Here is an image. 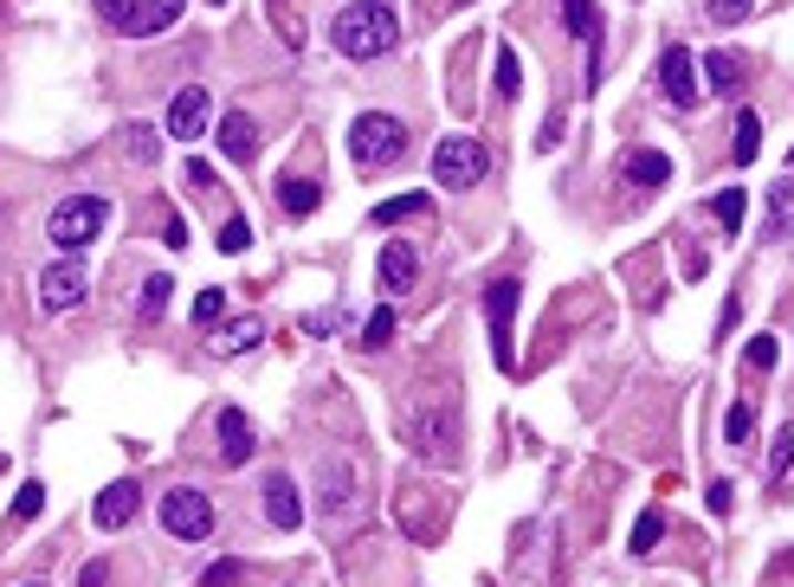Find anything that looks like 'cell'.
Instances as JSON below:
<instances>
[{
	"instance_id": "obj_1",
	"label": "cell",
	"mask_w": 794,
	"mask_h": 587,
	"mask_svg": "<svg viewBox=\"0 0 794 587\" xmlns=\"http://www.w3.org/2000/svg\"><path fill=\"white\" fill-rule=\"evenodd\" d=\"M330 39H337L342 59L369 65V59H388L401 45V20H394V0H349L337 20H330Z\"/></svg>"
},
{
	"instance_id": "obj_2",
	"label": "cell",
	"mask_w": 794,
	"mask_h": 587,
	"mask_svg": "<svg viewBox=\"0 0 794 587\" xmlns=\"http://www.w3.org/2000/svg\"><path fill=\"white\" fill-rule=\"evenodd\" d=\"M104 220H111V200H104V194H65V200L52 207V220H45V239L65 258H78L104 233Z\"/></svg>"
},
{
	"instance_id": "obj_3",
	"label": "cell",
	"mask_w": 794,
	"mask_h": 587,
	"mask_svg": "<svg viewBox=\"0 0 794 587\" xmlns=\"http://www.w3.org/2000/svg\"><path fill=\"white\" fill-rule=\"evenodd\" d=\"M401 148H408V123L388 111H362L349 123V155H355V168H388V162H401Z\"/></svg>"
},
{
	"instance_id": "obj_4",
	"label": "cell",
	"mask_w": 794,
	"mask_h": 587,
	"mask_svg": "<svg viewBox=\"0 0 794 587\" xmlns=\"http://www.w3.org/2000/svg\"><path fill=\"white\" fill-rule=\"evenodd\" d=\"M485 175H492V155H485L478 136H446V143L433 148V182L440 187L465 194V187H478Z\"/></svg>"
},
{
	"instance_id": "obj_5",
	"label": "cell",
	"mask_w": 794,
	"mask_h": 587,
	"mask_svg": "<svg viewBox=\"0 0 794 587\" xmlns=\"http://www.w3.org/2000/svg\"><path fill=\"white\" fill-rule=\"evenodd\" d=\"M162 529H168L175 543H207V536H214V497H207L200 484H175V491L162 497Z\"/></svg>"
},
{
	"instance_id": "obj_6",
	"label": "cell",
	"mask_w": 794,
	"mask_h": 587,
	"mask_svg": "<svg viewBox=\"0 0 794 587\" xmlns=\"http://www.w3.org/2000/svg\"><path fill=\"white\" fill-rule=\"evenodd\" d=\"M401 440L414 445L420 459L446 465V459H453V420H446V406H414V413H401Z\"/></svg>"
},
{
	"instance_id": "obj_7",
	"label": "cell",
	"mask_w": 794,
	"mask_h": 587,
	"mask_svg": "<svg viewBox=\"0 0 794 587\" xmlns=\"http://www.w3.org/2000/svg\"><path fill=\"white\" fill-rule=\"evenodd\" d=\"M214 130V91L207 84H182L175 104H168V136L175 143H200Z\"/></svg>"
},
{
	"instance_id": "obj_8",
	"label": "cell",
	"mask_w": 794,
	"mask_h": 587,
	"mask_svg": "<svg viewBox=\"0 0 794 587\" xmlns=\"http://www.w3.org/2000/svg\"><path fill=\"white\" fill-rule=\"evenodd\" d=\"M485 330H492V362L497 368H517V356H511V330H517V285H511V278H497L492 291H485Z\"/></svg>"
},
{
	"instance_id": "obj_9",
	"label": "cell",
	"mask_w": 794,
	"mask_h": 587,
	"mask_svg": "<svg viewBox=\"0 0 794 587\" xmlns=\"http://www.w3.org/2000/svg\"><path fill=\"white\" fill-rule=\"evenodd\" d=\"M91 291V278H84V265L78 258H59V265H45L39 271V303L52 310V317H65V310H78V297Z\"/></svg>"
},
{
	"instance_id": "obj_10",
	"label": "cell",
	"mask_w": 794,
	"mask_h": 587,
	"mask_svg": "<svg viewBox=\"0 0 794 587\" xmlns=\"http://www.w3.org/2000/svg\"><path fill=\"white\" fill-rule=\"evenodd\" d=\"M659 91H666V104H672V111H691V104L704 97L698 65H691V52H684V45H666V52H659Z\"/></svg>"
},
{
	"instance_id": "obj_11",
	"label": "cell",
	"mask_w": 794,
	"mask_h": 587,
	"mask_svg": "<svg viewBox=\"0 0 794 587\" xmlns=\"http://www.w3.org/2000/svg\"><path fill=\"white\" fill-rule=\"evenodd\" d=\"M375 278H381V297L394 303L401 291H414V278H420V253L408 246V239H394V246H381V265H375Z\"/></svg>"
},
{
	"instance_id": "obj_12",
	"label": "cell",
	"mask_w": 794,
	"mask_h": 587,
	"mask_svg": "<svg viewBox=\"0 0 794 587\" xmlns=\"http://www.w3.org/2000/svg\"><path fill=\"white\" fill-rule=\"evenodd\" d=\"M265 523H271V529H298L303 523V497H298V477L291 472L265 477Z\"/></svg>"
},
{
	"instance_id": "obj_13",
	"label": "cell",
	"mask_w": 794,
	"mask_h": 587,
	"mask_svg": "<svg viewBox=\"0 0 794 587\" xmlns=\"http://www.w3.org/2000/svg\"><path fill=\"white\" fill-rule=\"evenodd\" d=\"M214 143H220L227 162H252V155H259V123H252L246 111H227L220 123H214Z\"/></svg>"
},
{
	"instance_id": "obj_14",
	"label": "cell",
	"mask_w": 794,
	"mask_h": 587,
	"mask_svg": "<svg viewBox=\"0 0 794 587\" xmlns=\"http://www.w3.org/2000/svg\"><path fill=\"white\" fill-rule=\"evenodd\" d=\"M136 484L130 477H116V484H104L97 491V529H130V516H136Z\"/></svg>"
},
{
	"instance_id": "obj_15",
	"label": "cell",
	"mask_w": 794,
	"mask_h": 587,
	"mask_svg": "<svg viewBox=\"0 0 794 587\" xmlns=\"http://www.w3.org/2000/svg\"><path fill=\"white\" fill-rule=\"evenodd\" d=\"M620 175H627V187H666L672 182V155L666 148H633L620 162Z\"/></svg>"
},
{
	"instance_id": "obj_16",
	"label": "cell",
	"mask_w": 794,
	"mask_h": 587,
	"mask_svg": "<svg viewBox=\"0 0 794 587\" xmlns=\"http://www.w3.org/2000/svg\"><path fill=\"white\" fill-rule=\"evenodd\" d=\"M214 433H220V465H246V459H252V420H246L239 406L220 413V426H214Z\"/></svg>"
},
{
	"instance_id": "obj_17",
	"label": "cell",
	"mask_w": 794,
	"mask_h": 587,
	"mask_svg": "<svg viewBox=\"0 0 794 587\" xmlns=\"http://www.w3.org/2000/svg\"><path fill=\"white\" fill-rule=\"evenodd\" d=\"M182 7H188V0H136V13H130V33H136V39L168 33V27L182 20Z\"/></svg>"
},
{
	"instance_id": "obj_18",
	"label": "cell",
	"mask_w": 794,
	"mask_h": 587,
	"mask_svg": "<svg viewBox=\"0 0 794 587\" xmlns=\"http://www.w3.org/2000/svg\"><path fill=\"white\" fill-rule=\"evenodd\" d=\"M743 59L736 52H704V84H711V97H736L743 91Z\"/></svg>"
},
{
	"instance_id": "obj_19",
	"label": "cell",
	"mask_w": 794,
	"mask_h": 587,
	"mask_svg": "<svg viewBox=\"0 0 794 587\" xmlns=\"http://www.w3.org/2000/svg\"><path fill=\"white\" fill-rule=\"evenodd\" d=\"M259 342H265L259 317H233V323L214 330V356H246V349H259Z\"/></svg>"
},
{
	"instance_id": "obj_20",
	"label": "cell",
	"mask_w": 794,
	"mask_h": 587,
	"mask_svg": "<svg viewBox=\"0 0 794 587\" xmlns=\"http://www.w3.org/2000/svg\"><path fill=\"white\" fill-rule=\"evenodd\" d=\"M278 207H285L291 220H310V214L323 207V187H317V182H298V175H278Z\"/></svg>"
},
{
	"instance_id": "obj_21",
	"label": "cell",
	"mask_w": 794,
	"mask_h": 587,
	"mask_svg": "<svg viewBox=\"0 0 794 587\" xmlns=\"http://www.w3.org/2000/svg\"><path fill=\"white\" fill-rule=\"evenodd\" d=\"M794 226V182H775L769 187V226H762V246H782Z\"/></svg>"
},
{
	"instance_id": "obj_22",
	"label": "cell",
	"mask_w": 794,
	"mask_h": 587,
	"mask_svg": "<svg viewBox=\"0 0 794 587\" xmlns=\"http://www.w3.org/2000/svg\"><path fill=\"white\" fill-rule=\"evenodd\" d=\"M563 27H568V39H601V13H595V0H563Z\"/></svg>"
},
{
	"instance_id": "obj_23",
	"label": "cell",
	"mask_w": 794,
	"mask_h": 587,
	"mask_svg": "<svg viewBox=\"0 0 794 587\" xmlns=\"http://www.w3.org/2000/svg\"><path fill=\"white\" fill-rule=\"evenodd\" d=\"M756 148H762V116L756 111H736V148H730V155H736V168H750V162H756Z\"/></svg>"
},
{
	"instance_id": "obj_24",
	"label": "cell",
	"mask_w": 794,
	"mask_h": 587,
	"mask_svg": "<svg viewBox=\"0 0 794 587\" xmlns=\"http://www.w3.org/2000/svg\"><path fill=\"white\" fill-rule=\"evenodd\" d=\"M168 291H175V278H168V271H155L149 285H143V297H136V317H143V323H155V317L168 310Z\"/></svg>"
},
{
	"instance_id": "obj_25",
	"label": "cell",
	"mask_w": 794,
	"mask_h": 587,
	"mask_svg": "<svg viewBox=\"0 0 794 587\" xmlns=\"http://www.w3.org/2000/svg\"><path fill=\"white\" fill-rule=\"evenodd\" d=\"M794 472V420L788 426H775V452H769V484H788Z\"/></svg>"
},
{
	"instance_id": "obj_26",
	"label": "cell",
	"mask_w": 794,
	"mask_h": 587,
	"mask_svg": "<svg viewBox=\"0 0 794 587\" xmlns=\"http://www.w3.org/2000/svg\"><path fill=\"white\" fill-rule=\"evenodd\" d=\"M349 491H355V472H349L342 459H330V465H323V504L337 511V504H342V497H349Z\"/></svg>"
},
{
	"instance_id": "obj_27",
	"label": "cell",
	"mask_w": 794,
	"mask_h": 587,
	"mask_svg": "<svg viewBox=\"0 0 794 587\" xmlns=\"http://www.w3.org/2000/svg\"><path fill=\"white\" fill-rule=\"evenodd\" d=\"M394 342V303H381L375 317L362 323V349H388Z\"/></svg>"
},
{
	"instance_id": "obj_28",
	"label": "cell",
	"mask_w": 794,
	"mask_h": 587,
	"mask_svg": "<svg viewBox=\"0 0 794 587\" xmlns=\"http://www.w3.org/2000/svg\"><path fill=\"white\" fill-rule=\"evenodd\" d=\"M659 536H666V516L646 511L640 523H633V543H627V549H633V555H652V549H659Z\"/></svg>"
},
{
	"instance_id": "obj_29",
	"label": "cell",
	"mask_w": 794,
	"mask_h": 587,
	"mask_svg": "<svg viewBox=\"0 0 794 587\" xmlns=\"http://www.w3.org/2000/svg\"><path fill=\"white\" fill-rule=\"evenodd\" d=\"M497 91H504V97H517V84H524V59H517V52H511V45H497Z\"/></svg>"
},
{
	"instance_id": "obj_30",
	"label": "cell",
	"mask_w": 794,
	"mask_h": 587,
	"mask_svg": "<svg viewBox=\"0 0 794 587\" xmlns=\"http://www.w3.org/2000/svg\"><path fill=\"white\" fill-rule=\"evenodd\" d=\"M246 246H252V220H246V214H233V220H220V253H227V258H239Z\"/></svg>"
},
{
	"instance_id": "obj_31",
	"label": "cell",
	"mask_w": 794,
	"mask_h": 587,
	"mask_svg": "<svg viewBox=\"0 0 794 587\" xmlns=\"http://www.w3.org/2000/svg\"><path fill=\"white\" fill-rule=\"evenodd\" d=\"M401 214H426V194H401V200H381L369 220H375V226H394Z\"/></svg>"
},
{
	"instance_id": "obj_32",
	"label": "cell",
	"mask_w": 794,
	"mask_h": 587,
	"mask_svg": "<svg viewBox=\"0 0 794 587\" xmlns=\"http://www.w3.org/2000/svg\"><path fill=\"white\" fill-rule=\"evenodd\" d=\"M743 362L769 374V368L782 362V342H775V336H750V342H743Z\"/></svg>"
},
{
	"instance_id": "obj_33",
	"label": "cell",
	"mask_w": 794,
	"mask_h": 587,
	"mask_svg": "<svg viewBox=\"0 0 794 587\" xmlns=\"http://www.w3.org/2000/svg\"><path fill=\"white\" fill-rule=\"evenodd\" d=\"M39 511H45V484L27 477V484H20V497H13V523H33Z\"/></svg>"
},
{
	"instance_id": "obj_34",
	"label": "cell",
	"mask_w": 794,
	"mask_h": 587,
	"mask_svg": "<svg viewBox=\"0 0 794 587\" xmlns=\"http://www.w3.org/2000/svg\"><path fill=\"white\" fill-rule=\"evenodd\" d=\"M718 226L736 239V226H743V187H723L718 194Z\"/></svg>"
},
{
	"instance_id": "obj_35",
	"label": "cell",
	"mask_w": 794,
	"mask_h": 587,
	"mask_svg": "<svg viewBox=\"0 0 794 587\" xmlns=\"http://www.w3.org/2000/svg\"><path fill=\"white\" fill-rule=\"evenodd\" d=\"M750 426H756V413H750V401H736V406H730V420H723V440L743 445V440H750Z\"/></svg>"
},
{
	"instance_id": "obj_36",
	"label": "cell",
	"mask_w": 794,
	"mask_h": 587,
	"mask_svg": "<svg viewBox=\"0 0 794 587\" xmlns=\"http://www.w3.org/2000/svg\"><path fill=\"white\" fill-rule=\"evenodd\" d=\"M750 7H756V0H704V13H711L718 27H736V20H750Z\"/></svg>"
},
{
	"instance_id": "obj_37",
	"label": "cell",
	"mask_w": 794,
	"mask_h": 587,
	"mask_svg": "<svg viewBox=\"0 0 794 587\" xmlns=\"http://www.w3.org/2000/svg\"><path fill=\"white\" fill-rule=\"evenodd\" d=\"M239 575H246V562H239V555H227V562H214V568L200 575V587H233Z\"/></svg>"
},
{
	"instance_id": "obj_38",
	"label": "cell",
	"mask_w": 794,
	"mask_h": 587,
	"mask_svg": "<svg viewBox=\"0 0 794 587\" xmlns=\"http://www.w3.org/2000/svg\"><path fill=\"white\" fill-rule=\"evenodd\" d=\"M220 310H227V291H200L194 297V323H220Z\"/></svg>"
},
{
	"instance_id": "obj_39",
	"label": "cell",
	"mask_w": 794,
	"mask_h": 587,
	"mask_svg": "<svg viewBox=\"0 0 794 587\" xmlns=\"http://www.w3.org/2000/svg\"><path fill=\"white\" fill-rule=\"evenodd\" d=\"M155 148H162V143H155L149 123H143V130H130V155H136V162H155Z\"/></svg>"
},
{
	"instance_id": "obj_40",
	"label": "cell",
	"mask_w": 794,
	"mask_h": 587,
	"mask_svg": "<svg viewBox=\"0 0 794 587\" xmlns=\"http://www.w3.org/2000/svg\"><path fill=\"white\" fill-rule=\"evenodd\" d=\"M104 20H116V27H130V13H136V0H91Z\"/></svg>"
},
{
	"instance_id": "obj_41",
	"label": "cell",
	"mask_w": 794,
	"mask_h": 587,
	"mask_svg": "<svg viewBox=\"0 0 794 587\" xmlns=\"http://www.w3.org/2000/svg\"><path fill=\"white\" fill-rule=\"evenodd\" d=\"M78 587H111V568H104V562H84V568H78Z\"/></svg>"
},
{
	"instance_id": "obj_42",
	"label": "cell",
	"mask_w": 794,
	"mask_h": 587,
	"mask_svg": "<svg viewBox=\"0 0 794 587\" xmlns=\"http://www.w3.org/2000/svg\"><path fill=\"white\" fill-rule=\"evenodd\" d=\"M182 175H188V187H214V168H207V162H194V155H188V168H182Z\"/></svg>"
},
{
	"instance_id": "obj_43",
	"label": "cell",
	"mask_w": 794,
	"mask_h": 587,
	"mask_svg": "<svg viewBox=\"0 0 794 587\" xmlns=\"http://www.w3.org/2000/svg\"><path fill=\"white\" fill-rule=\"evenodd\" d=\"M730 497H736V491H730V477H718V484H711V511H730Z\"/></svg>"
},
{
	"instance_id": "obj_44",
	"label": "cell",
	"mask_w": 794,
	"mask_h": 587,
	"mask_svg": "<svg viewBox=\"0 0 794 587\" xmlns=\"http://www.w3.org/2000/svg\"><path fill=\"white\" fill-rule=\"evenodd\" d=\"M214 7H227V0H214Z\"/></svg>"
}]
</instances>
